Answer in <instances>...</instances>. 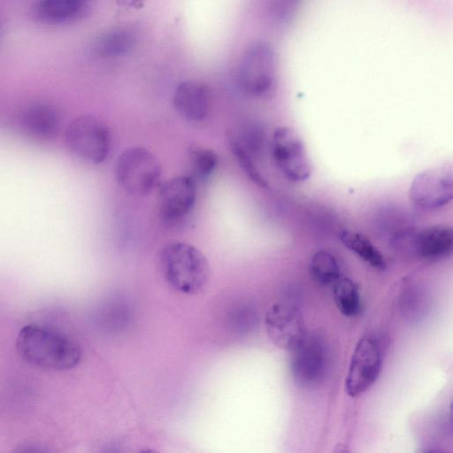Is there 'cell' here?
I'll return each instance as SVG.
<instances>
[{"mask_svg": "<svg viewBox=\"0 0 453 453\" xmlns=\"http://www.w3.org/2000/svg\"><path fill=\"white\" fill-rule=\"evenodd\" d=\"M16 348L21 359L42 370H70L81 359V348L73 340L38 324H29L20 329Z\"/></svg>", "mask_w": 453, "mask_h": 453, "instance_id": "cell-1", "label": "cell"}, {"mask_svg": "<svg viewBox=\"0 0 453 453\" xmlns=\"http://www.w3.org/2000/svg\"><path fill=\"white\" fill-rule=\"evenodd\" d=\"M163 276L174 290L195 296L202 293L210 278V266L204 255L195 246L173 242L160 253Z\"/></svg>", "mask_w": 453, "mask_h": 453, "instance_id": "cell-2", "label": "cell"}, {"mask_svg": "<svg viewBox=\"0 0 453 453\" xmlns=\"http://www.w3.org/2000/svg\"><path fill=\"white\" fill-rule=\"evenodd\" d=\"M161 165L150 150L134 146L122 151L114 163V177L127 194L148 195L158 183Z\"/></svg>", "mask_w": 453, "mask_h": 453, "instance_id": "cell-3", "label": "cell"}, {"mask_svg": "<svg viewBox=\"0 0 453 453\" xmlns=\"http://www.w3.org/2000/svg\"><path fill=\"white\" fill-rule=\"evenodd\" d=\"M65 142L77 158L93 165L103 163L111 150V138L108 127L92 115H81L66 127Z\"/></svg>", "mask_w": 453, "mask_h": 453, "instance_id": "cell-4", "label": "cell"}, {"mask_svg": "<svg viewBox=\"0 0 453 453\" xmlns=\"http://www.w3.org/2000/svg\"><path fill=\"white\" fill-rule=\"evenodd\" d=\"M237 81L241 89L252 97L272 94L276 83V61L268 43L257 42L246 49L239 64Z\"/></svg>", "mask_w": 453, "mask_h": 453, "instance_id": "cell-5", "label": "cell"}, {"mask_svg": "<svg viewBox=\"0 0 453 453\" xmlns=\"http://www.w3.org/2000/svg\"><path fill=\"white\" fill-rule=\"evenodd\" d=\"M291 352L290 371L297 384L312 388L323 381L328 369L329 350L320 334L306 333Z\"/></svg>", "mask_w": 453, "mask_h": 453, "instance_id": "cell-6", "label": "cell"}, {"mask_svg": "<svg viewBox=\"0 0 453 453\" xmlns=\"http://www.w3.org/2000/svg\"><path fill=\"white\" fill-rule=\"evenodd\" d=\"M271 154L282 176L292 183L305 181L311 165L298 134L289 127H277L272 135Z\"/></svg>", "mask_w": 453, "mask_h": 453, "instance_id": "cell-7", "label": "cell"}, {"mask_svg": "<svg viewBox=\"0 0 453 453\" xmlns=\"http://www.w3.org/2000/svg\"><path fill=\"white\" fill-rule=\"evenodd\" d=\"M409 198L425 210L443 207L452 201L453 176L450 166H436L424 170L412 180Z\"/></svg>", "mask_w": 453, "mask_h": 453, "instance_id": "cell-8", "label": "cell"}, {"mask_svg": "<svg viewBox=\"0 0 453 453\" xmlns=\"http://www.w3.org/2000/svg\"><path fill=\"white\" fill-rule=\"evenodd\" d=\"M381 368V351L372 336L361 338L353 351L345 380L347 393L354 397L365 392L377 380Z\"/></svg>", "mask_w": 453, "mask_h": 453, "instance_id": "cell-9", "label": "cell"}, {"mask_svg": "<svg viewBox=\"0 0 453 453\" xmlns=\"http://www.w3.org/2000/svg\"><path fill=\"white\" fill-rule=\"evenodd\" d=\"M196 199V181L191 176H178L165 182L159 191L157 210L167 224L181 222L189 215Z\"/></svg>", "mask_w": 453, "mask_h": 453, "instance_id": "cell-10", "label": "cell"}, {"mask_svg": "<svg viewBox=\"0 0 453 453\" xmlns=\"http://www.w3.org/2000/svg\"><path fill=\"white\" fill-rule=\"evenodd\" d=\"M265 325L271 341L279 348L291 350L305 335L301 311L287 303H275L267 310Z\"/></svg>", "mask_w": 453, "mask_h": 453, "instance_id": "cell-11", "label": "cell"}, {"mask_svg": "<svg viewBox=\"0 0 453 453\" xmlns=\"http://www.w3.org/2000/svg\"><path fill=\"white\" fill-rule=\"evenodd\" d=\"M452 247V228L448 225L436 224L418 232L413 229L405 242L403 251L432 262L449 257Z\"/></svg>", "mask_w": 453, "mask_h": 453, "instance_id": "cell-12", "label": "cell"}, {"mask_svg": "<svg viewBox=\"0 0 453 453\" xmlns=\"http://www.w3.org/2000/svg\"><path fill=\"white\" fill-rule=\"evenodd\" d=\"M173 104L178 114L187 121L200 123L207 119L211 110V96L203 83L186 81L175 88Z\"/></svg>", "mask_w": 453, "mask_h": 453, "instance_id": "cell-13", "label": "cell"}, {"mask_svg": "<svg viewBox=\"0 0 453 453\" xmlns=\"http://www.w3.org/2000/svg\"><path fill=\"white\" fill-rule=\"evenodd\" d=\"M19 124L28 137L38 141H50L58 134L60 116L51 105L35 104L27 106L21 111Z\"/></svg>", "mask_w": 453, "mask_h": 453, "instance_id": "cell-14", "label": "cell"}, {"mask_svg": "<svg viewBox=\"0 0 453 453\" xmlns=\"http://www.w3.org/2000/svg\"><path fill=\"white\" fill-rule=\"evenodd\" d=\"M137 33L131 27L121 26L104 33L96 42L95 50L102 58H119L135 45Z\"/></svg>", "mask_w": 453, "mask_h": 453, "instance_id": "cell-15", "label": "cell"}, {"mask_svg": "<svg viewBox=\"0 0 453 453\" xmlns=\"http://www.w3.org/2000/svg\"><path fill=\"white\" fill-rule=\"evenodd\" d=\"M91 0H40L36 6L38 16L50 23H62L82 14Z\"/></svg>", "mask_w": 453, "mask_h": 453, "instance_id": "cell-16", "label": "cell"}, {"mask_svg": "<svg viewBox=\"0 0 453 453\" xmlns=\"http://www.w3.org/2000/svg\"><path fill=\"white\" fill-rule=\"evenodd\" d=\"M339 238L346 248L372 268L379 270L385 268L386 261L383 255L363 234L351 230H342L339 234Z\"/></svg>", "mask_w": 453, "mask_h": 453, "instance_id": "cell-17", "label": "cell"}, {"mask_svg": "<svg viewBox=\"0 0 453 453\" xmlns=\"http://www.w3.org/2000/svg\"><path fill=\"white\" fill-rule=\"evenodd\" d=\"M332 285L334 300L339 311L346 317L356 316L360 311V295L356 283L341 276Z\"/></svg>", "mask_w": 453, "mask_h": 453, "instance_id": "cell-18", "label": "cell"}, {"mask_svg": "<svg viewBox=\"0 0 453 453\" xmlns=\"http://www.w3.org/2000/svg\"><path fill=\"white\" fill-rule=\"evenodd\" d=\"M309 270L313 280L323 286L332 285L341 277L336 257L326 250H318L311 257Z\"/></svg>", "mask_w": 453, "mask_h": 453, "instance_id": "cell-19", "label": "cell"}, {"mask_svg": "<svg viewBox=\"0 0 453 453\" xmlns=\"http://www.w3.org/2000/svg\"><path fill=\"white\" fill-rule=\"evenodd\" d=\"M189 165L192 178L196 181H206L215 172L219 157L217 153L203 146L192 145L188 150Z\"/></svg>", "mask_w": 453, "mask_h": 453, "instance_id": "cell-20", "label": "cell"}, {"mask_svg": "<svg viewBox=\"0 0 453 453\" xmlns=\"http://www.w3.org/2000/svg\"><path fill=\"white\" fill-rule=\"evenodd\" d=\"M254 159L259 157L265 148V135L258 125L249 123L244 125L237 134L230 135Z\"/></svg>", "mask_w": 453, "mask_h": 453, "instance_id": "cell-21", "label": "cell"}, {"mask_svg": "<svg viewBox=\"0 0 453 453\" xmlns=\"http://www.w3.org/2000/svg\"><path fill=\"white\" fill-rule=\"evenodd\" d=\"M228 144L238 165L250 180L262 188H268V182L257 167L255 159L249 155L231 136L228 138Z\"/></svg>", "mask_w": 453, "mask_h": 453, "instance_id": "cell-22", "label": "cell"}, {"mask_svg": "<svg viewBox=\"0 0 453 453\" xmlns=\"http://www.w3.org/2000/svg\"><path fill=\"white\" fill-rule=\"evenodd\" d=\"M138 1H140V0H117V2L119 4H121V5H127V6L135 4L136 3H138Z\"/></svg>", "mask_w": 453, "mask_h": 453, "instance_id": "cell-23", "label": "cell"}]
</instances>
